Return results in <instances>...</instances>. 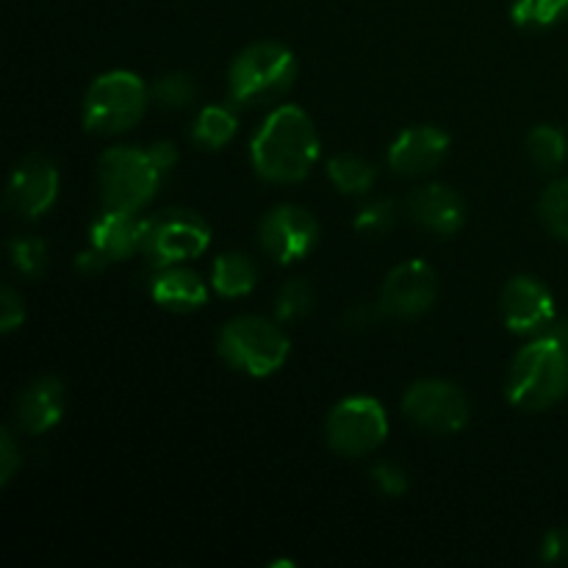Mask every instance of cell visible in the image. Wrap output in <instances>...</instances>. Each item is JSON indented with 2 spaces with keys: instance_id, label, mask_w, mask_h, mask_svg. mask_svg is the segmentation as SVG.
I'll return each mask as SVG.
<instances>
[{
  "instance_id": "cell-1",
  "label": "cell",
  "mask_w": 568,
  "mask_h": 568,
  "mask_svg": "<svg viewBox=\"0 0 568 568\" xmlns=\"http://www.w3.org/2000/svg\"><path fill=\"white\" fill-rule=\"evenodd\" d=\"M253 166L270 183H297L320 159V136L297 105H281L258 128L250 144Z\"/></svg>"
},
{
  "instance_id": "cell-2",
  "label": "cell",
  "mask_w": 568,
  "mask_h": 568,
  "mask_svg": "<svg viewBox=\"0 0 568 568\" xmlns=\"http://www.w3.org/2000/svg\"><path fill=\"white\" fill-rule=\"evenodd\" d=\"M568 394V347L552 333L525 344L508 369V399L521 410H547Z\"/></svg>"
},
{
  "instance_id": "cell-3",
  "label": "cell",
  "mask_w": 568,
  "mask_h": 568,
  "mask_svg": "<svg viewBox=\"0 0 568 568\" xmlns=\"http://www.w3.org/2000/svg\"><path fill=\"white\" fill-rule=\"evenodd\" d=\"M297 59L281 42H255L236 55L231 67V98L239 105L275 103L292 89Z\"/></svg>"
},
{
  "instance_id": "cell-4",
  "label": "cell",
  "mask_w": 568,
  "mask_h": 568,
  "mask_svg": "<svg viewBox=\"0 0 568 568\" xmlns=\"http://www.w3.org/2000/svg\"><path fill=\"white\" fill-rule=\"evenodd\" d=\"M288 336L281 325L266 322L264 316H239L220 333V355L233 366L253 377H270L286 364Z\"/></svg>"
},
{
  "instance_id": "cell-5",
  "label": "cell",
  "mask_w": 568,
  "mask_h": 568,
  "mask_svg": "<svg viewBox=\"0 0 568 568\" xmlns=\"http://www.w3.org/2000/svg\"><path fill=\"white\" fill-rule=\"evenodd\" d=\"M164 172L155 166L150 150L111 148L98 161L100 197L105 209H120L136 214L153 200Z\"/></svg>"
},
{
  "instance_id": "cell-6",
  "label": "cell",
  "mask_w": 568,
  "mask_h": 568,
  "mask_svg": "<svg viewBox=\"0 0 568 568\" xmlns=\"http://www.w3.org/2000/svg\"><path fill=\"white\" fill-rule=\"evenodd\" d=\"M148 111V87L125 70L94 78L83 98V125L92 133H122L136 125Z\"/></svg>"
},
{
  "instance_id": "cell-7",
  "label": "cell",
  "mask_w": 568,
  "mask_h": 568,
  "mask_svg": "<svg viewBox=\"0 0 568 568\" xmlns=\"http://www.w3.org/2000/svg\"><path fill=\"white\" fill-rule=\"evenodd\" d=\"M211 244V227L200 214L170 209L144 220L142 253L159 270L200 258Z\"/></svg>"
},
{
  "instance_id": "cell-8",
  "label": "cell",
  "mask_w": 568,
  "mask_h": 568,
  "mask_svg": "<svg viewBox=\"0 0 568 568\" xmlns=\"http://www.w3.org/2000/svg\"><path fill=\"white\" fill-rule=\"evenodd\" d=\"M325 436L338 455L361 458L375 453L388 436L386 408L372 397L342 399L327 416Z\"/></svg>"
},
{
  "instance_id": "cell-9",
  "label": "cell",
  "mask_w": 568,
  "mask_h": 568,
  "mask_svg": "<svg viewBox=\"0 0 568 568\" xmlns=\"http://www.w3.org/2000/svg\"><path fill=\"white\" fill-rule=\"evenodd\" d=\"M403 410L416 427L436 436H453L469 422V399L455 383L419 381L405 392Z\"/></svg>"
},
{
  "instance_id": "cell-10",
  "label": "cell",
  "mask_w": 568,
  "mask_h": 568,
  "mask_svg": "<svg viewBox=\"0 0 568 568\" xmlns=\"http://www.w3.org/2000/svg\"><path fill=\"white\" fill-rule=\"evenodd\" d=\"M438 297V275L427 261H405L388 272L381 292V311L394 320L427 314Z\"/></svg>"
},
{
  "instance_id": "cell-11",
  "label": "cell",
  "mask_w": 568,
  "mask_h": 568,
  "mask_svg": "<svg viewBox=\"0 0 568 568\" xmlns=\"http://www.w3.org/2000/svg\"><path fill=\"white\" fill-rule=\"evenodd\" d=\"M320 225L300 205H277L261 220V244L277 264L305 258L316 247Z\"/></svg>"
},
{
  "instance_id": "cell-12",
  "label": "cell",
  "mask_w": 568,
  "mask_h": 568,
  "mask_svg": "<svg viewBox=\"0 0 568 568\" xmlns=\"http://www.w3.org/2000/svg\"><path fill=\"white\" fill-rule=\"evenodd\" d=\"M59 197V170L48 155H28L11 172L6 203L22 220H39Z\"/></svg>"
},
{
  "instance_id": "cell-13",
  "label": "cell",
  "mask_w": 568,
  "mask_h": 568,
  "mask_svg": "<svg viewBox=\"0 0 568 568\" xmlns=\"http://www.w3.org/2000/svg\"><path fill=\"white\" fill-rule=\"evenodd\" d=\"M503 320L508 331L536 333L555 322V300L536 277H514L503 292Z\"/></svg>"
},
{
  "instance_id": "cell-14",
  "label": "cell",
  "mask_w": 568,
  "mask_h": 568,
  "mask_svg": "<svg viewBox=\"0 0 568 568\" xmlns=\"http://www.w3.org/2000/svg\"><path fill=\"white\" fill-rule=\"evenodd\" d=\"M449 150V136L436 125H416L399 133L388 148V164L399 175H425L436 170Z\"/></svg>"
},
{
  "instance_id": "cell-15",
  "label": "cell",
  "mask_w": 568,
  "mask_h": 568,
  "mask_svg": "<svg viewBox=\"0 0 568 568\" xmlns=\"http://www.w3.org/2000/svg\"><path fill=\"white\" fill-rule=\"evenodd\" d=\"M408 211L422 227L433 233H458L466 222V205L455 189L444 186V183H430L410 194Z\"/></svg>"
},
{
  "instance_id": "cell-16",
  "label": "cell",
  "mask_w": 568,
  "mask_h": 568,
  "mask_svg": "<svg viewBox=\"0 0 568 568\" xmlns=\"http://www.w3.org/2000/svg\"><path fill=\"white\" fill-rule=\"evenodd\" d=\"M64 416V386L59 377L44 375L28 383L17 399V422L28 436H42Z\"/></svg>"
},
{
  "instance_id": "cell-17",
  "label": "cell",
  "mask_w": 568,
  "mask_h": 568,
  "mask_svg": "<svg viewBox=\"0 0 568 568\" xmlns=\"http://www.w3.org/2000/svg\"><path fill=\"white\" fill-rule=\"evenodd\" d=\"M89 239H92V247L105 258L122 261L142 250L144 220H136L131 211L105 209L89 227Z\"/></svg>"
},
{
  "instance_id": "cell-18",
  "label": "cell",
  "mask_w": 568,
  "mask_h": 568,
  "mask_svg": "<svg viewBox=\"0 0 568 568\" xmlns=\"http://www.w3.org/2000/svg\"><path fill=\"white\" fill-rule=\"evenodd\" d=\"M153 300L166 311H194L203 308L205 300H209V288L205 283L200 281L197 272L183 270L181 264L178 266H164V270L155 275L153 281Z\"/></svg>"
},
{
  "instance_id": "cell-19",
  "label": "cell",
  "mask_w": 568,
  "mask_h": 568,
  "mask_svg": "<svg viewBox=\"0 0 568 568\" xmlns=\"http://www.w3.org/2000/svg\"><path fill=\"white\" fill-rule=\"evenodd\" d=\"M258 283V270L253 261L242 253H225L214 261L211 272V286L222 297H244Z\"/></svg>"
},
{
  "instance_id": "cell-20",
  "label": "cell",
  "mask_w": 568,
  "mask_h": 568,
  "mask_svg": "<svg viewBox=\"0 0 568 568\" xmlns=\"http://www.w3.org/2000/svg\"><path fill=\"white\" fill-rule=\"evenodd\" d=\"M236 128L239 120L231 109H225V105H205L197 114V120H194L192 139L203 144V148L220 150L236 136Z\"/></svg>"
},
{
  "instance_id": "cell-21",
  "label": "cell",
  "mask_w": 568,
  "mask_h": 568,
  "mask_svg": "<svg viewBox=\"0 0 568 568\" xmlns=\"http://www.w3.org/2000/svg\"><path fill=\"white\" fill-rule=\"evenodd\" d=\"M327 175H331L333 186L338 189L342 194H366L375 183L377 172L375 166L369 164L361 155H336V159L327 164Z\"/></svg>"
},
{
  "instance_id": "cell-22",
  "label": "cell",
  "mask_w": 568,
  "mask_h": 568,
  "mask_svg": "<svg viewBox=\"0 0 568 568\" xmlns=\"http://www.w3.org/2000/svg\"><path fill=\"white\" fill-rule=\"evenodd\" d=\"M527 148H530L532 161H536L544 172L560 170L568 155L566 133L555 125H538L536 131L527 136Z\"/></svg>"
},
{
  "instance_id": "cell-23",
  "label": "cell",
  "mask_w": 568,
  "mask_h": 568,
  "mask_svg": "<svg viewBox=\"0 0 568 568\" xmlns=\"http://www.w3.org/2000/svg\"><path fill=\"white\" fill-rule=\"evenodd\" d=\"M538 211H541V220L547 225V231L568 242V178H560V181L549 183L544 189Z\"/></svg>"
},
{
  "instance_id": "cell-24",
  "label": "cell",
  "mask_w": 568,
  "mask_h": 568,
  "mask_svg": "<svg viewBox=\"0 0 568 568\" xmlns=\"http://www.w3.org/2000/svg\"><path fill=\"white\" fill-rule=\"evenodd\" d=\"M568 14V0H516L510 17L521 28H547L555 26L560 17Z\"/></svg>"
},
{
  "instance_id": "cell-25",
  "label": "cell",
  "mask_w": 568,
  "mask_h": 568,
  "mask_svg": "<svg viewBox=\"0 0 568 568\" xmlns=\"http://www.w3.org/2000/svg\"><path fill=\"white\" fill-rule=\"evenodd\" d=\"M11 261H14L17 272H22L26 277L37 281L48 270V247H44L42 239L22 236L11 242Z\"/></svg>"
},
{
  "instance_id": "cell-26",
  "label": "cell",
  "mask_w": 568,
  "mask_h": 568,
  "mask_svg": "<svg viewBox=\"0 0 568 568\" xmlns=\"http://www.w3.org/2000/svg\"><path fill=\"white\" fill-rule=\"evenodd\" d=\"M194 94H197V87L186 72H170L153 83V98L164 109H183V105L192 103Z\"/></svg>"
},
{
  "instance_id": "cell-27",
  "label": "cell",
  "mask_w": 568,
  "mask_h": 568,
  "mask_svg": "<svg viewBox=\"0 0 568 568\" xmlns=\"http://www.w3.org/2000/svg\"><path fill=\"white\" fill-rule=\"evenodd\" d=\"M311 305H314V292H311L308 283L288 281L286 286L277 292L275 314L281 322H292V320H300V316L308 314Z\"/></svg>"
},
{
  "instance_id": "cell-28",
  "label": "cell",
  "mask_w": 568,
  "mask_h": 568,
  "mask_svg": "<svg viewBox=\"0 0 568 568\" xmlns=\"http://www.w3.org/2000/svg\"><path fill=\"white\" fill-rule=\"evenodd\" d=\"M394 225V205L388 200H377L369 203L358 216H355V227L364 233H386Z\"/></svg>"
},
{
  "instance_id": "cell-29",
  "label": "cell",
  "mask_w": 568,
  "mask_h": 568,
  "mask_svg": "<svg viewBox=\"0 0 568 568\" xmlns=\"http://www.w3.org/2000/svg\"><path fill=\"white\" fill-rule=\"evenodd\" d=\"M375 483L381 486L383 494H388V497H399V494L408 491V475H405V469L399 464H392V460H383V464L375 466Z\"/></svg>"
},
{
  "instance_id": "cell-30",
  "label": "cell",
  "mask_w": 568,
  "mask_h": 568,
  "mask_svg": "<svg viewBox=\"0 0 568 568\" xmlns=\"http://www.w3.org/2000/svg\"><path fill=\"white\" fill-rule=\"evenodd\" d=\"M26 322V305H22L20 294L14 288L6 286L0 294V331L11 333Z\"/></svg>"
},
{
  "instance_id": "cell-31",
  "label": "cell",
  "mask_w": 568,
  "mask_h": 568,
  "mask_svg": "<svg viewBox=\"0 0 568 568\" xmlns=\"http://www.w3.org/2000/svg\"><path fill=\"white\" fill-rule=\"evenodd\" d=\"M17 466H20V453H17L14 436H11L9 430H3L0 433V483H3V486L11 480Z\"/></svg>"
},
{
  "instance_id": "cell-32",
  "label": "cell",
  "mask_w": 568,
  "mask_h": 568,
  "mask_svg": "<svg viewBox=\"0 0 568 568\" xmlns=\"http://www.w3.org/2000/svg\"><path fill=\"white\" fill-rule=\"evenodd\" d=\"M541 558L547 564H568V530L547 532L541 544Z\"/></svg>"
},
{
  "instance_id": "cell-33",
  "label": "cell",
  "mask_w": 568,
  "mask_h": 568,
  "mask_svg": "<svg viewBox=\"0 0 568 568\" xmlns=\"http://www.w3.org/2000/svg\"><path fill=\"white\" fill-rule=\"evenodd\" d=\"M150 155H153L155 166H159L164 175L178 164V148L172 142H155L153 148H150Z\"/></svg>"
},
{
  "instance_id": "cell-34",
  "label": "cell",
  "mask_w": 568,
  "mask_h": 568,
  "mask_svg": "<svg viewBox=\"0 0 568 568\" xmlns=\"http://www.w3.org/2000/svg\"><path fill=\"white\" fill-rule=\"evenodd\" d=\"M105 261H109V258H105L103 253H98V250L92 247V250H89V253L78 255L75 266L83 272V275H98V272L105 266Z\"/></svg>"
}]
</instances>
